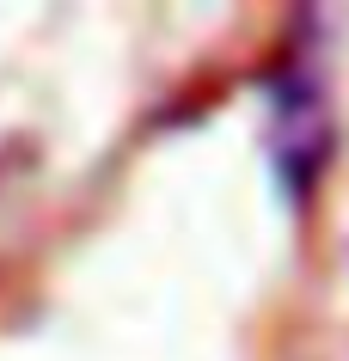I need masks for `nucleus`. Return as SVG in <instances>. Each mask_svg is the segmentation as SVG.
<instances>
[{
    "instance_id": "nucleus-1",
    "label": "nucleus",
    "mask_w": 349,
    "mask_h": 361,
    "mask_svg": "<svg viewBox=\"0 0 349 361\" xmlns=\"http://www.w3.org/2000/svg\"><path fill=\"white\" fill-rule=\"evenodd\" d=\"M270 159L282 171V184L294 196H307L325 171L331 153V116H325V92L312 74H282L270 86Z\"/></svg>"
}]
</instances>
